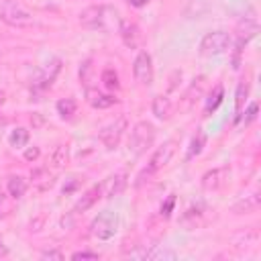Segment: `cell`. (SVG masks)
I'll return each mask as SVG.
<instances>
[{"instance_id": "34", "label": "cell", "mask_w": 261, "mask_h": 261, "mask_svg": "<svg viewBox=\"0 0 261 261\" xmlns=\"http://www.w3.org/2000/svg\"><path fill=\"white\" fill-rule=\"evenodd\" d=\"M147 2H149V0H128V4H130V6H137V8H139V6H145Z\"/></svg>"}, {"instance_id": "8", "label": "cell", "mask_w": 261, "mask_h": 261, "mask_svg": "<svg viewBox=\"0 0 261 261\" xmlns=\"http://www.w3.org/2000/svg\"><path fill=\"white\" fill-rule=\"evenodd\" d=\"M124 128H126V118H124V116H120V118H116L114 122H110L108 126H104L102 133H100V141L104 143V147H106V149H114V147L118 145V141H120Z\"/></svg>"}, {"instance_id": "22", "label": "cell", "mask_w": 261, "mask_h": 261, "mask_svg": "<svg viewBox=\"0 0 261 261\" xmlns=\"http://www.w3.org/2000/svg\"><path fill=\"white\" fill-rule=\"evenodd\" d=\"M102 84H104L108 90H118V88H120V82H118V73H116L112 67L104 69V71H102Z\"/></svg>"}, {"instance_id": "24", "label": "cell", "mask_w": 261, "mask_h": 261, "mask_svg": "<svg viewBox=\"0 0 261 261\" xmlns=\"http://www.w3.org/2000/svg\"><path fill=\"white\" fill-rule=\"evenodd\" d=\"M57 112L63 116V118H69L73 112H75V100L71 98H63L57 102Z\"/></svg>"}, {"instance_id": "36", "label": "cell", "mask_w": 261, "mask_h": 261, "mask_svg": "<svg viewBox=\"0 0 261 261\" xmlns=\"http://www.w3.org/2000/svg\"><path fill=\"white\" fill-rule=\"evenodd\" d=\"M0 104H4V92H0Z\"/></svg>"}, {"instance_id": "37", "label": "cell", "mask_w": 261, "mask_h": 261, "mask_svg": "<svg viewBox=\"0 0 261 261\" xmlns=\"http://www.w3.org/2000/svg\"><path fill=\"white\" fill-rule=\"evenodd\" d=\"M2 200H4V194H2V190H0V202H2Z\"/></svg>"}, {"instance_id": "11", "label": "cell", "mask_w": 261, "mask_h": 261, "mask_svg": "<svg viewBox=\"0 0 261 261\" xmlns=\"http://www.w3.org/2000/svg\"><path fill=\"white\" fill-rule=\"evenodd\" d=\"M59 69H61V61H59L57 57H55V59H51V61L43 67V71L39 73V77L35 80V88H41V90L49 88V86L53 84V80L57 77Z\"/></svg>"}, {"instance_id": "7", "label": "cell", "mask_w": 261, "mask_h": 261, "mask_svg": "<svg viewBox=\"0 0 261 261\" xmlns=\"http://www.w3.org/2000/svg\"><path fill=\"white\" fill-rule=\"evenodd\" d=\"M133 73H135V80L141 84V86H149L153 82V59L147 51H141L137 57H135V63H133Z\"/></svg>"}, {"instance_id": "31", "label": "cell", "mask_w": 261, "mask_h": 261, "mask_svg": "<svg viewBox=\"0 0 261 261\" xmlns=\"http://www.w3.org/2000/svg\"><path fill=\"white\" fill-rule=\"evenodd\" d=\"M245 114H247V116H245V122H251V120H253V118L257 116V102H253V104L249 106V110H247Z\"/></svg>"}, {"instance_id": "4", "label": "cell", "mask_w": 261, "mask_h": 261, "mask_svg": "<svg viewBox=\"0 0 261 261\" xmlns=\"http://www.w3.org/2000/svg\"><path fill=\"white\" fill-rule=\"evenodd\" d=\"M175 141L173 139H169V141H165L161 147H157L155 149V153L151 155V159H149V163H147V167L141 171V175H139V179H137V184L141 186L143 181H145V177L149 179L153 173H157L159 169H163L167 163H169V159L173 157V153H175Z\"/></svg>"}, {"instance_id": "1", "label": "cell", "mask_w": 261, "mask_h": 261, "mask_svg": "<svg viewBox=\"0 0 261 261\" xmlns=\"http://www.w3.org/2000/svg\"><path fill=\"white\" fill-rule=\"evenodd\" d=\"M108 20H112V22H120L116 10H112V8H108V6H88V8L82 10V14H80V22H82V27H86V29H94V31H96V29H100V31H108V29H112V24H110Z\"/></svg>"}, {"instance_id": "9", "label": "cell", "mask_w": 261, "mask_h": 261, "mask_svg": "<svg viewBox=\"0 0 261 261\" xmlns=\"http://www.w3.org/2000/svg\"><path fill=\"white\" fill-rule=\"evenodd\" d=\"M228 173H230L228 167H214V169L206 171V173L202 175V188H204L206 192H216V190H220V188L226 184Z\"/></svg>"}, {"instance_id": "23", "label": "cell", "mask_w": 261, "mask_h": 261, "mask_svg": "<svg viewBox=\"0 0 261 261\" xmlns=\"http://www.w3.org/2000/svg\"><path fill=\"white\" fill-rule=\"evenodd\" d=\"M27 143H29V130L27 128L18 126V128H14L10 133V145L12 147H24Z\"/></svg>"}, {"instance_id": "30", "label": "cell", "mask_w": 261, "mask_h": 261, "mask_svg": "<svg viewBox=\"0 0 261 261\" xmlns=\"http://www.w3.org/2000/svg\"><path fill=\"white\" fill-rule=\"evenodd\" d=\"M39 155H41L39 147H29V149L24 151V159H27V161H37V159H39Z\"/></svg>"}, {"instance_id": "2", "label": "cell", "mask_w": 261, "mask_h": 261, "mask_svg": "<svg viewBox=\"0 0 261 261\" xmlns=\"http://www.w3.org/2000/svg\"><path fill=\"white\" fill-rule=\"evenodd\" d=\"M155 141V126L147 120H141L133 126L130 130V139H128V149L135 157H141L143 153H147V149L153 145Z\"/></svg>"}, {"instance_id": "28", "label": "cell", "mask_w": 261, "mask_h": 261, "mask_svg": "<svg viewBox=\"0 0 261 261\" xmlns=\"http://www.w3.org/2000/svg\"><path fill=\"white\" fill-rule=\"evenodd\" d=\"M173 206H175V196H167V200L161 204V216H163V218H169Z\"/></svg>"}, {"instance_id": "32", "label": "cell", "mask_w": 261, "mask_h": 261, "mask_svg": "<svg viewBox=\"0 0 261 261\" xmlns=\"http://www.w3.org/2000/svg\"><path fill=\"white\" fill-rule=\"evenodd\" d=\"M77 186H80V179H77V177H71V179H69V184H67V186H63V194H71Z\"/></svg>"}, {"instance_id": "27", "label": "cell", "mask_w": 261, "mask_h": 261, "mask_svg": "<svg viewBox=\"0 0 261 261\" xmlns=\"http://www.w3.org/2000/svg\"><path fill=\"white\" fill-rule=\"evenodd\" d=\"M90 69H92V61L86 59V61L82 63V67H80V77H82V82H84L86 86H90Z\"/></svg>"}, {"instance_id": "12", "label": "cell", "mask_w": 261, "mask_h": 261, "mask_svg": "<svg viewBox=\"0 0 261 261\" xmlns=\"http://www.w3.org/2000/svg\"><path fill=\"white\" fill-rule=\"evenodd\" d=\"M118 31H120V37H122V41H124V45H126V47L135 49V47H139V45H141V31H139V27H137L135 22L120 20Z\"/></svg>"}, {"instance_id": "13", "label": "cell", "mask_w": 261, "mask_h": 261, "mask_svg": "<svg viewBox=\"0 0 261 261\" xmlns=\"http://www.w3.org/2000/svg\"><path fill=\"white\" fill-rule=\"evenodd\" d=\"M102 188L106 190V198H114V196H120L126 188V173H116L112 177H108Z\"/></svg>"}, {"instance_id": "19", "label": "cell", "mask_w": 261, "mask_h": 261, "mask_svg": "<svg viewBox=\"0 0 261 261\" xmlns=\"http://www.w3.org/2000/svg\"><path fill=\"white\" fill-rule=\"evenodd\" d=\"M27 192V179L22 175H10L8 177V194L12 198H20Z\"/></svg>"}, {"instance_id": "6", "label": "cell", "mask_w": 261, "mask_h": 261, "mask_svg": "<svg viewBox=\"0 0 261 261\" xmlns=\"http://www.w3.org/2000/svg\"><path fill=\"white\" fill-rule=\"evenodd\" d=\"M230 47V35L224 33V31H214V33H208L202 43H200V51L202 55H222L226 49Z\"/></svg>"}, {"instance_id": "10", "label": "cell", "mask_w": 261, "mask_h": 261, "mask_svg": "<svg viewBox=\"0 0 261 261\" xmlns=\"http://www.w3.org/2000/svg\"><path fill=\"white\" fill-rule=\"evenodd\" d=\"M102 194H104V188H102V184H98V186H92L88 192H84V196L75 202V206H73V214H80V212H86V210H90L100 198H102Z\"/></svg>"}, {"instance_id": "18", "label": "cell", "mask_w": 261, "mask_h": 261, "mask_svg": "<svg viewBox=\"0 0 261 261\" xmlns=\"http://www.w3.org/2000/svg\"><path fill=\"white\" fill-rule=\"evenodd\" d=\"M222 98H224V90H222V86H216L212 92H210V96L206 98V106H204V116H210V112H214L218 106H220V102H222Z\"/></svg>"}, {"instance_id": "20", "label": "cell", "mask_w": 261, "mask_h": 261, "mask_svg": "<svg viewBox=\"0 0 261 261\" xmlns=\"http://www.w3.org/2000/svg\"><path fill=\"white\" fill-rule=\"evenodd\" d=\"M247 94H249V84L247 82H241L239 88H237V100H234V122L241 120V112H243V104L247 100Z\"/></svg>"}, {"instance_id": "35", "label": "cell", "mask_w": 261, "mask_h": 261, "mask_svg": "<svg viewBox=\"0 0 261 261\" xmlns=\"http://www.w3.org/2000/svg\"><path fill=\"white\" fill-rule=\"evenodd\" d=\"M6 253H8V249H6V245L0 241V257H2V255H6Z\"/></svg>"}, {"instance_id": "25", "label": "cell", "mask_w": 261, "mask_h": 261, "mask_svg": "<svg viewBox=\"0 0 261 261\" xmlns=\"http://www.w3.org/2000/svg\"><path fill=\"white\" fill-rule=\"evenodd\" d=\"M145 259H175V253H173V251H167V249L155 247L153 251H147Z\"/></svg>"}, {"instance_id": "33", "label": "cell", "mask_w": 261, "mask_h": 261, "mask_svg": "<svg viewBox=\"0 0 261 261\" xmlns=\"http://www.w3.org/2000/svg\"><path fill=\"white\" fill-rule=\"evenodd\" d=\"M41 257H43V259H57V261H59V259H63L61 251H43V253H41Z\"/></svg>"}, {"instance_id": "16", "label": "cell", "mask_w": 261, "mask_h": 261, "mask_svg": "<svg viewBox=\"0 0 261 261\" xmlns=\"http://www.w3.org/2000/svg\"><path fill=\"white\" fill-rule=\"evenodd\" d=\"M31 179H33V184L41 190V192H45V190H49L51 186H53V175L49 173V169L47 167H43V169H35L33 173H31Z\"/></svg>"}, {"instance_id": "3", "label": "cell", "mask_w": 261, "mask_h": 261, "mask_svg": "<svg viewBox=\"0 0 261 261\" xmlns=\"http://www.w3.org/2000/svg\"><path fill=\"white\" fill-rule=\"evenodd\" d=\"M0 20L10 27L24 29L33 24V14L14 0H0Z\"/></svg>"}, {"instance_id": "17", "label": "cell", "mask_w": 261, "mask_h": 261, "mask_svg": "<svg viewBox=\"0 0 261 261\" xmlns=\"http://www.w3.org/2000/svg\"><path fill=\"white\" fill-rule=\"evenodd\" d=\"M153 114L161 120L171 116V100L167 96H155L153 100Z\"/></svg>"}, {"instance_id": "5", "label": "cell", "mask_w": 261, "mask_h": 261, "mask_svg": "<svg viewBox=\"0 0 261 261\" xmlns=\"http://www.w3.org/2000/svg\"><path fill=\"white\" fill-rule=\"evenodd\" d=\"M116 230H118V218H116V214L110 212V210L100 212V214L92 220V224H90V232H92V237L98 239V241H110V239L116 234Z\"/></svg>"}, {"instance_id": "29", "label": "cell", "mask_w": 261, "mask_h": 261, "mask_svg": "<svg viewBox=\"0 0 261 261\" xmlns=\"http://www.w3.org/2000/svg\"><path fill=\"white\" fill-rule=\"evenodd\" d=\"M98 257H100V255H98V253H92V251H77V253L71 255V259H75V261H77V259H90V261H96Z\"/></svg>"}, {"instance_id": "26", "label": "cell", "mask_w": 261, "mask_h": 261, "mask_svg": "<svg viewBox=\"0 0 261 261\" xmlns=\"http://www.w3.org/2000/svg\"><path fill=\"white\" fill-rule=\"evenodd\" d=\"M51 161H53V165H55V167H61V165L67 161V147H65V145H59V147L55 149V153H53Z\"/></svg>"}, {"instance_id": "21", "label": "cell", "mask_w": 261, "mask_h": 261, "mask_svg": "<svg viewBox=\"0 0 261 261\" xmlns=\"http://www.w3.org/2000/svg\"><path fill=\"white\" fill-rule=\"evenodd\" d=\"M204 143H206L204 133H196V137H194V139H192V143H190V149H188L186 159H194L196 155H200V151L204 149Z\"/></svg>"}, {"instance_id": "14", "label": "cell", "mask_w": 261, "mask_h": 261, "mask_svg": "<svg viewBox=\"0 0 261 261\" xmlns=\"http://www.w3.org/2000/svg\"><path fill=\"white\" fill-rule=\"evenodd\" d=\"M259 204H261V198H259L257 192H253V194L241 198L239 202H234L232 204V212L234 214H249V212H255L259 208Z\"/></svg>"}, {"instance_id": "38", "label": "cell", "mask_w": 261, "mask_h": 261, "mask_svg": "<svg viewBox=\"0 0 261 261\" xmlns=\"http://www.w3.org/2000/svg\"><path fill=\"white\" fill-rule=\"evenodd\" d=\"M0 122H2V118H0Z\"/></svg>"}, {"instance_id": "15", "label": "cell", "mask_w": 261, "mask_h": 261, "mask_svg": "<svg viewBox=\"0 0 261 261\" xmlns=\"http://www.w3.org/2000/svg\"><path fill=\"white\" fill-rule=\"evenodd\" d=\"M86 96H88L90 106H92V108H98V110H102V108H110L112 104H116V98H114V96L102 94V92L92 90V88H88V90H86Z\"/></svg>"}]
</instances>
